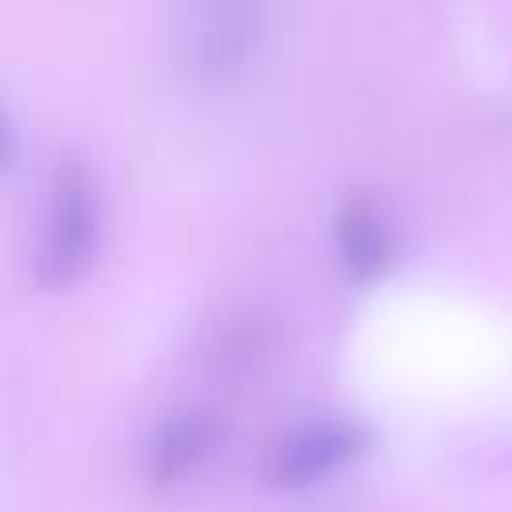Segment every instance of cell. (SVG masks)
Returning <instances> with one entry per match:
<instances>
[{
    "label": "cell",
    "mask_w": 512,
    "mask_h": 512,
    "mask_svg": "<svg viewBox=\"0 0 512 512\" xmlns=\"http://www.w3.org/2000/svg\"><path fill=\"white\" fill-rule=\"evenodd\" d=\"M96 240H100L96 184L80 160H60L48 188L44 232L36 248V280L48 288H64L80 280L96 256Z\"/></svg>",
    "instance_id": "1"
},
{
    "label": "cell",
    "mask_w": 512,
    "mask_h": 512,
    "mask_svg": "<svg viewBox=\"0 0 512 512\" xmlns=\"http://www.w3.org/2000/svg\"><path fill=\"white\" fill-rule=\"evenodd\" d=\"M4 140H8V132H4V120H0V156H4Z\"/></svg>",
    "instance_id": "6"
},
{
    "label": "cell",
    "mask_w": 512,
    "mask_h": 512,
    "mask_svg": "<svg viewBox=\"0 0 512 512\" xmlns=\"http://www.w3.org/2000/svg\"><path fill=\"white\" fill-rule=\"evenodd\" d=\"M364 444H368V432L356 420H344V416L312 420V424L288 432L268 452L264 476L276 488H304V484H316L328 472L344 468Z\"/></svg>",
    "instance_id": "2"
},
{
    "label": "cell",
    "mask_w": 512,
    "mask_h": 512,
    "mask_svg": "<svg viewBox=\"0 0 512 512\" xmlns=\"http://www.w3.org/2000/svg\"><path fill=\"white\" fill-rule=\"evenodd\" d=\"M336 252L360 280L380 276L392 264V224L372 196H348L336 212Z\"/></svg>",
    "instance_id": "5"
},
{
    "label": "cell",
    "mask_w": 512,
    "mask_h": 512,
    "mask_svg": "<svg viewBox=\"0 0 512 512\" xmlns=\"http://www.w3.org/2000/svg\"><path fill=\"white\" fill-rule=\"evenodd\" d=\"M260 40V12L236 8V4H212L192 16V28L184 32L188 64L200 76H228L236 72L248 52Z\"/></svg>",
    "instance_id": "4"
},
{
    "label": "cell",
    "mask_w": 512,
    "mask_h": 512,
    "mask_svg": "<svg viewBox=\"0 0 512 512\" xmlns=\"http://www.w3.org/2000/svg\"><path fill=\"white\" fill-rule=\"evenodd\" d=\"M220 416L212 408H180L164 424H156L144 448V472L152 484L172 488L204 468V460L220 444Z\"/></svg>",
    "instance_id": "3"
}]
</instances>
